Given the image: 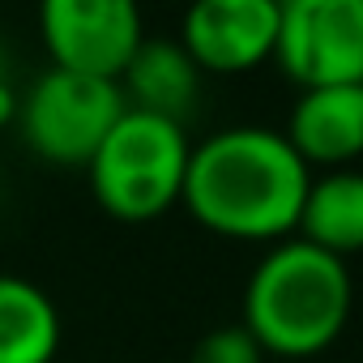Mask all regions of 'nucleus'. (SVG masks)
<instances>
[{
  "label": "nucleus",
  "instance_id": "9d476101",
  "mask_svg": "<svg viewBox=\"0 0 363 363\" xmlns=\"http://www.w3.org/2000/svg\"><path fill=\"white\" fill-rule=\"evenodd\" d=\"M299 240L346 261L363 252V171H325L308 184L299 210Z\"/></svg>",
  "mask_w": 363,
  "mask_h": 363
},
{
  "label": "nucleus",
  "instance_id": "423d86ee",
  "mask_svg": "<svg viewBox=\"0 0 363 363\" xmlns=\"http://www.w3.org/2000/svg\"><path fill=\"white\" fill-rule=\"evenodd\" d=\"M39 30L56 69L99 82H120L145 39L141 13L128 0H48Z\"/></svg>",
  "mask_w": 363,
  "mask_h": 363
},
{
  "label": "nucleus",
  "instance_id": "f257e3e1",
  "mask_svg": "<svg viewBox=\"0 0 363 363\" xmlns=\"http://www.w3.org/2000/svg\"><path fill=\"white\" fill-rule=\"evenodd\" d=\"M312 167L274 128H223L193 145L184 206L227 240H282L299 227Z\"/></svg>",
  "mask_w": 363,
  "mask_h": 363
},
{
  "label": "nucleus",
  "instance_id": "f03ea898",
  "mask_svg": "<svg viewBox=\"0 0 363 363\" xmlns=\"http://www.w3.org/2000/svg\"><path fill=\"white\" fill-rule=\"evenodd\" d=\"M346 261L312 248L308 240L274 244L244 286V329L265 354L308 359L337 342L350 320Z\"/></svg>",
  "mask_w": 363,
  "mask_h": 363
},
{
  "label": "nucleus",
  "instance_id": "f8f14e48",
  "mask_svg": "<svg viewBox=\"0 0 363 363\" xmlns=\"http://www.w3.org/2000/svg\"><path fill=\"white\" fill-rule=\"evenodd\" d=\"M189 363H265V350L244 325H223V329H210L193 346Z\"/></svg>",
  "mask_w": 363,
  "mask_h": 363
},
{
  "label": "nucleus",
  "instance_id": "9b49d317",
  "mask_svg": "<svg viewBox=\"0 0 363 363\" xmlns=\"http://www.w3.org/2000/svg\"><path fill=\"white\" fill-rule=\"evenodd\" d=\"M60 312L30 278L0 274V363H52Z\"/></svg>",
  "mask_w": 363,
  "mask_h": 363
},
{
  "label": "nucleus",
  "instance_id": "20e7f679",
  "mask_svg": "<svg viewBox=\"0 0 363 363\" xmlns=\"http://www.w3.org/2000/svg\"><path fill=\"white\" fill-rule=\"evenodd\" d=\"M124 111L128 107L116 82L77 77L65 69L43 73L18 103L26 145L60 167H86Z\"/></svg>",
  "mask_w": 363,
  "mask_h": 363
},
{
  "label": "nucleus",
  "instance_id": "39448f33",
  "mask_svg": "<svg viewBox=\"0 0 363 363\" xmlns=\"http://www.w3.org/2000/svg\"><path fill=\"white\" fill-rule=\"evenodd\" d=\"M274 56L303 90L363 86V0H286Z\"/></svg>",
  "mask_w": 363,
  "mask_h": 363
},
{
  "label": "nucleus",
  "instance_id": "1a4fd4ad",
  "mask_svg": "<svg viewBox=\"0 0 363 363\" xmlns=\"http://www.w3.org/2000/svg\"><path fill=\"white\" fill-rule=\"evenodd\" d=\"M116 86H120L128 111H145V116H158V120H171V124H184V116L197 103L201 69L193 65L184 43L141 39L137 56L128 60V69L120 73Z\"/></svg>",
  "mask_w": 363,
  "mask_h": 363
},
{
  "label": "nucleus",
  "instance_id": "0eeeda50",
  "mask_svg": "<svg viewBox=\"0 0 363 363\" xmlns=\"http://www.w3.org/2000/svg\"><path fill=\"white\" fill-rule=\"evenodd\" d=\"M274 0H201L184 13V52L201 73H248L274 56L278 43Z\"/></svg>",
  "mask_w": 363,
  "mask_h": 363
},
{
  "label": "nucleus",
  "instance_id": "6e6552de",
  "mask_svg": "<svg viewBox=\"0 0 363 363\" xmlns=\"http://www.w3.org/2000/svg\"><path fill=\"white\" fill-rule=\"evenodd\" d=\"M282 137L308 167L342 171L363 154V86L303 90Z\"/></svg>",
  "mask_w": 363,
  "mask_h": 363
},
{
  "label": "nucleus",
  "instance_id": "7ed1b4c3",
  "mask_svg": "<svg viewBox=\"0 0 363 363\" xmlns=\"http://www.w3.org/2000/svg\"><path fill=\"white\" fill-rule=\"evenodd\" d=\"M193 145L184 124L145 111H124L107 141L86 162L94 201L120 223H150L184 201Z\"/></svg>",
  "mask_w": 363,
  "mask_h": 363
}]
</instances>
